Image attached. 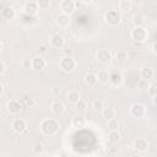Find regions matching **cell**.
Returning <instances> with one entry per match:
<instances>
[{
  "instance_id": "obj_1",
  "label": "cell",
  "mask_w": 157,
  "mask_h": 157,
  "mask_svg": "<svg viewBox=\"0 0 157 157\" xmlns=\"http://www.w3.org/2000/svg\"><path fill=\"white\" fill-rule=\"evenodd\" d=\"M59 123L56 119H53V118H47V119H43L39 124V129L40 131L47 135V136H53L55 135L58 131H59Z\"/></svg>"
},
{
  "instance_id": "obj_2",
  "label": "cell",
  "mask_w": 157,
  "mask_h": 157,
  "mask_svg": "<svg viewBox=\"0 0 157 157\" xmlns=\"http://www.w3.org/2000/svg\"><path fill=\"white\" fill-rule=\"evenodd\" d=\"M130 37L134 42H137V43H144L147 40L148 38V31L147 28H145L144 26H140V27H134L131 29V33H130Z\"/></svg>"
},
{
  "instance_id": "obj_3",
  "label": "cell",
  "mask_w": 157,
  "mask_h": 157,
  "mask_svg": "<svg viewBox=\"0 0 157 157\" xmlns=\"http://www.w3.org/2000/svg\"><path fill=\"white\" fill-rule=\"evenodd\" d=\"M104 21L107 22V25L115 27L121 22V15L118 10H108L104 13Z\"/></svg>"
},
{
  "instance_id": "obj_4",
  "label": "cell",
  "mask_w": 157,
  "mask_h": 157,
  "mask_svg": "<svg viewBox=\"0 0 157 157\" xmlns=\"http://www.w3.org/2000/svg\"><path fill=\"white\" fill-rule=\"evenodd\" d=\"M59 66L64 72H72L76 69V60L72 56H63L59 60Z\"/></svg>"
},
{
  "instance_id": "obj_5",
  "label": "cell",
  "mask_w": 157,
  "mask_h": 157,
  "mask_svg": "<svg viewBox=\"0 0 157 157\" xmlns=\"http://www.w3.org/2000/svg\"><path fill=\"white\" fill-rule=\"evenodd\" d=\"M124 81V77H123V74L120 70H117V69H113L109 71V83L114 87H119L121 86Z\"/></svg>"
},
{
  "instance_id": "obj_6",
  "label": "cell",
  "mask_w": 157,
  "mask_h": 157,
  "mask_svg": "<svg viewBox=\"0 0 157 157\" xmlns=\"http://www.w3.org/2000/svg\"><path fill=\"white\" fill-rule=\"evenodd\" d=\"M130 114L134 117V118H144L145 114H146V108L144 104L141 103H134L130 105Z\"/></svg>"
},
{
  "instance_id": "obj_7",
  "label": "cell",
  "mask_w": 157,
  "mask_h": 157,
  "mask_svg": "<svg viewBox=\"0 0 157 157\" xmlns=\"http://www.w3.org/2000/svg\"><path fill=\"white\" fill-rule=\"evenodd\" d=\"M59 7L61 10V13H66V15H71L75 11L76 7V2L74 0H63L59 4Z\"/></svg>"
},
{
  "instance_id": "obj_8",
  "label": "cell",
  "mask_w": 157,
  "mask_h": 157,
  "mask_svg": "<svg viewBox=\"0 0 157 157\" xmlns=\"http://www.w3.org/2000/svg\"><path fill=\"white\" fill-rule=\"evenodd\" d=\"M11 128H12V130H13L15 132L22 134V132H25L26 129H27V123H26V120L22 119V118H16V119L12 120Z\"/></svg>"
},
{
  "instance_id": "obj_9",
  "label": "cell",
  "mask_w": 157,
  "mask_h": 157,
  "mask_svg": "<svg viewBox=\"0 0 157 157\" xmlns=\"http://www.w3.org/2000/svg\"><path fill=\"white\" fill-rule=\"evenodd\" d=\"M23 10H25V13L26 15L36 16L38 13V11H39L38 2L37 1H26L23 4Z\"/></svg>"
},
{
  "instance_id": "obj_10",
  "label": "cell",
  "mask_w": 157,
  "mask_h": 157,
  "mask_svg": "<svg viewBox=\"0 0 157 157\" xmlns=\"http://www.w3.org/2000/svg\"><path fill=\"white\" fill-rule=\"evenodd\" d=\"M148 146H150V144H148L147 139H145V137H137V139H135L134 145H132L134 150H136L137 152H146L148 150Z\"/></svg>"
},
{
  "instance_id": "obj_11",
  "label": "cell",
  "mask_w": 157,
  "mask_h": 157,
  "mask_svg": "<svg viewBox=\"0 0 157 157\" xmlns=\"http://www.w3.org/2000/svg\"><path fill=\"white\" fill-rule=\"evenodd\" d=\"M49 43H50V45H52L53 48H55V49H61V48L64 47V44H65V39H64V37H63L61 34L55 33V34H53V36L49 38Z\"/></svg>"
},
{
  "instance_id": "obj_12",
  "label": "cell",
  "mask_w": 157,
  "mask_h": 157,
  "mask_svg": "<svg viewBox=\"0 0 157 157\" xmlns=\"http://www.w3.org/2000/svg\"><path fill=\"white\" fill-rule=\"evenodd\" d=\"M96 58L99 63L102 64H108L110 63L112 60V53L108 50V49H99L97 53H96Z\"/></svg>"
},
{
  "instance_id": "obj_13",
  "label": "cell",
  "mask_w": 157,
  "mask_h": 157,
  "mask_svg": "<svg viewBox=\"0 0 157 157\" xmlns=\"http://www.w3.org/2000/svg\"><path fill=\"white\" fill-rule=\"evenodd\" d=\"M6 109H7V112L10 113V114H18L20 112H21V109H22V105H21V103L18 102V101H16V99H11V101H9L7 102V104H6Z\"/></svg>"
},
{
  "instance_id": "obj_14",
  "label": "cell",
  "mask_w": 157,
  "mask_h": 157,
  "mask_svg": "<svg viewBox=\"0 0 157 157\" xmlns=\"http://www.w3.org/2000/svg\"><path fill=\"white\" fill-rule=\"evenodd\" d=\"M15 16H16V11H15V9L12 6H4L1 9V17L4 20L11 21V20L15 18Z\"/></svg>"
},
{
  "instance_id": "obj_15",
  "label": "cell",
  "mask_w": 157,
  "mask_h": 157,
  "mask_svg": "<svg viewBox=\"0 0 157 157\" xmlns=\"http://www.w3.org/2000/svg\"><path fill=\"white\" fill-rule=\"evenodd\" d=\"M50 109H52V113H53L54 115L60 117V115H63L64 112H65V105H64V103L60 102V101H54V102L52 103V105H50Z\"/></svg>"
},
{
  "instance_id": "obj_16",
  "label": "cell",
  "mask_w": 157,
  "mask_h": 157,
  "mask_svg": "<svg viewBox=\"0 0 157 157\" xmlns=\"http://www.w3.org/2000/svg\"><path fill=\"white\" fill-rule=\"evenodd\" d=\"M47 66V61L42 55H37L32 59V67L34 70H43Z\"/></svg>"
},
{
  "instance_id": "obj_17",
  "label": "cell",
  "mask_w": 157,
  "mask_h": 157,
  "mask_svg": "<svg viewBox=\"0 0 157 157\" xmlns=\"http://www.w3.org/2000/svg\"><path fill=\"white\" fill-rule=\"evenodd\" d=\"M71 23V18H70V15H66V13H60L58 17H56V25L61 28H66L69 27Z\"/></svg>"
},
{
  "instance_id": "obj_18",
  "label": "cell",
  "mask_w": 157,
  "mask_h": 157,
  "mask_svg": "<svg viewBox=\"0 0 157 157\" xmlns=\"http://www.w3.org/2000/svg\"><path fill=\"white\" fill-rule=\"evenodd\" d=\"M83 81H85V83L87 85V86H94L97 82H98V77H97V74H94V72H87L85 76H83Z\"/></svg>"
},
{
  "instance_id": "obj_19",
  "label": "cell",
  "mask_w": 157,
  "mask_h": 157,
  "mask_svg": "<svg viewBox=\"0 0 157 157\" xmlns=\"http://www.w3.org/2000/svg\"><path fill=\"white\" fill-rule=\"evenodd\" d=\"M153 75H155L153 70L151 67H148V66H145V67H142L140 70V78H144V80L150 81L153 77Z\"/></svg>"
},
{
  "instance_id": "obj_20",
  "label": "cell",
  "mask_w": 157,
  "mask_h": 157,
  "mask_svg": "<svg viewBox=\"0 0 157 157\" xmlns=\"http://www.w3.org/2000/svg\"><path fill=\"white\" fill-rule=\"evenodd\" d=\"M101 113H102V117H103L107 121L110 120V119H113V118H115V114H117L115 109H114V108H110V107H104V109H103Z\"/></svg>"
},
{
  "instance_id": "obj_21",
  "label": "cell",
  "mask_w": 157,
  "mask_h": 157,
  "mask_svg": "<svg viewBox=\"0 0 157 157\" xmlns=\"http://www.w3.org/2000/svg\"><path fill=\"white\" fill-rule=\"evenodd\" d=\"M114 58H115V61H117V63L124 64V63L128 60V53H126V50H124V49H119V50H117Z\"/></svg>"
},
{
  "instance_id": "obj_22",
  "label": "cell",
  "mask_w": 157,
  "mask_h": 157,
  "mask_svg": "<svg viewBox=\"0 0 157 157\" xmlns=\"http://www.w3.org/2000/svg\"><path fill=\"white\" fill-rule=\"evenodd\" d=\"M71 125H72L74 128H83V126L86 125V119H85V117H82V115H76V117H74L72 120H71Z\"/></svg>"
},
{
  "instance_id": "obj_23",
  "label": "cell",
  "mask_w": 157,
  "mask_h": 157,
  "mask_svg": "<svg viewBox=\"0 0 157 157\" xmlns=\"http://www.w3.org/2000/svg\"><path fill=\"white\" fill-rule=\"evenodd\" d=\"M80 99H81V96H80V92H78V91L72 90V91H70V92L67 93V101H69V103L76 104Z\"/></svg>"
},
{
  "instance_id": "obj_24",
  "label": "cell",
  "mask_w": 157,
  "mask_h": 157,
  "mask_svg": "<svg viewBox=\"0 0 157 157\" xmlns=\"http://www.w3.org/2000/svg\"><path fill=\"white\" fill-rule=\"evenodd\" d=\"M131 22H132L134 27H140V26H142V23L145 22V16H144L142 13H136V15L132 16Z\"/></svg>"
},
{
  "instance_id": "obj_25",
  "label": "cell",
  "mask_w": 157,
  "mask_h": 157,
  "mask_svg": "<svg viewBox=\"0 0 157 157\" xmlns=\"http://www.w3.org/2000/svg\"><path fill=\"white\" fill-rule=\"evenodd\" d=\"M97 77H98V81L102 82V83H109V71L107 70H101L98 71L97 74Z\"/></svg>"
},
{
  "instance_id": "obj_26",
  "label": "cell",
  "mask_w": 157,
  "mask_h": 157,
  "mask_svg": "<svg viewBox=\"0 0 157 157\" xmlns=\"http://www.w3.org/2000/svg\"><path fill=\"white\" fill-rule=\"evenodd\" d=\"M120 140V134L118 131H109L108 134V141L110 144H117Z\"/></svg>"
},
{
  "instance_id": "obj_27",
  "label": "cell",
  "mask_w": 157,
  "mask_h": 157,
  "mask_svg": "<svg viewBox=\"0 0 157 157\" xmlns=\"http://www.w3.org/2000/svg\"><path fill=\"white\" fill-rule=\"evenodd\" d=\"M119 125H120V123L117 118H113V119L108 120V128L110 129V131H118Z\"/></svg>"
},
{
  "instance_id": "obj_28",
  "label": "cell",
  "mask_w": 157,
  "mask_h": 157,
  "mask_svg": "<svg viewBox=\"0 0 157 157\" xmlns=\"http://www.w3.org/2000/svg\"><path fill=\"white\" fill-rule=\"evenodd\" d=\"M131 6H132V4L129 0L119 1V10H121V11H129V10H131Z\"/></svg>"
},
{
  "instance_id": "obj_29",
  "label": "cell",
  "mask_w": 157,
  "mask_h": 157,
  "mask_svg": "<svg viewBox=\"0 0 157 157\" xmlns=\"http://www.w3.org/2000/svg\"><path fill=\"white\" fill-rule=\"evenodd\" d=\"M136 86H137V88L139 90H147L148 91V88L151 87V85H150V81H147V80H144V78H140L139 81H137V83H136Z\"/></svg>"
},
{
  "instance_id": "obj_30",
  "label": "cell",
  "mask_w": 157,
  "mask_h": 157,
  "mask_svg": "<svg viewBox=\"0 0 157 157\" xmlns=\"http://www.w3.org/2000/svg\"><path fill=\"white\" fill-rule=\"evenodd\" d=\"M92 108H93L96 112H102V110L104 109V103H103V101H101V99H94V101L92 102Z\"/></svg>"
},
{
  "instance_id": "obj_31",
  "label": "cell",
  "mask_w": 157,
  "mask_h": 157,
  "mask_svg": "<svg viewBox=\"0 0 157 157\" xmlns=\"http://www.w3.org/2000/svg\"><path fill=\"white\" fill-rule=\"evenodd\" d=\"M32 151L34 152V153H42L43 151H44V145L42 144V142H36L34 145H33V147H32Z\"/></svg>"
},
{
  "instance_id": "obj_32",
  "label": "cell",
  "mask_w": 157,
  "mask_h": 157,
  "mask_svg": "<svg viewBox=\"0 0 157 157\" xmlns=\"http://www.w3.org/2000/svg\"><path fill=\"white\" fill-rule=\"evenodd\" d=\"M75 108H76L78 112H85L86 108H87V103H86L83 99H80V101L75 104Z\"/></svg>"
},
{
  "instance_id": "obj_33",
  "label": "cell",
  "mask_w": 157,
  "mask_h": 157,
  "mask_svg": "<svg viewBox=\"0 0 157 157\" xmlns=\"http://www.w3.org/2000/svg\"><path fill=\"white\" fill-rule=\"evenodd\" d=\"M21 65H22V69H25V70L33 69L32 67V59H23L22 63H21Z\"/></svg>"
},
{
  "instance_id": "obj_34",
  "label": "cell",
  "mask_w": 157,
  "mask_h": 157,
  "mask_svg": "<svg viewBox=\"0 0 157 157\" xmlns=\"http://www.w3.org/2000/svg\"><path fill=\"white\" fill-rule=\"evenodd\" d=\"M38 6L39 9H48L50 6V1L49 0H38Z\"/></svg>"
},
{
  "instance_id": "obj_35",
  "label": "cell",
  "mask_w": 157,
  "mask_h": 157,
  "mask_svg": "<svg viewBox=\"0 0 157 157\" xmlns=\"http://www.w3.org/2000/svg\"><path fill=\"white\" fill-rule=\"evenodd\" d=\"M7 70V65L4 60H0V75H4Z\"/></svg>"
},
{
  "instance_id": "obj_36",
  "label": "cell",
  "mask_w": 157,
  "mask_h": 157,
  "mask_svg": "<svg viewBox=\"0 0 157 157\" xmlns=\"http://www.w3.org/2000/svg\"><path fill=\"white\" fill-rule=\"evenodd\" d=\"M148 94L153 98L155 96H157V86H152L151 85V87L148 88Z\"/></svg>"
},
{
  "instance_id": "obj_37",
  "label": "cell",
  "mask_w": 157,
  "mask_h": 157,
  "mask_svg": "<svg viewBox=\"0 0 157 157\" xmlns=\"http://www.w3.org/2000/svg\"><path fill=\"white\" fill-rule=\"evenodd\" d=\"M5 93V85L2 81H0V97H2Z\"/></svg>"
},
{
  "instance_id": "obj_38",
  "label": "cell",
  "mask_w": 157,
  "mask_h": 157,
  "mask_svg": "<svg viewBox=\"0 0 157 157\" xmlns=\"http://www.w3.org/2000/svg\"><path fill=\"white\" fill-rule=\"evenodd\" d=\"M152 52H153V54L157 55V42H155V43L152 44Z\"/></svg>"
},
{
  "instance_id": "obj_39",
  "label": "cell",
  "mask_w": 157,
  "mask_h": 157,
  "mask_svg": "<svg viewBox=\"0 0 157 157\" xmlns=\"http://www.w3.org/2000/svg\"><path fill=\"white\" fill-rule=\"evenodd\" d=\"M152 102H153L155 105H157V96H155V97L152 98Z\"/></svg>"
},
{
  "instance_id": "obj_40",
  "label": "cell",
  "mask_w": 157,
  "mask_h": 157,
  "mask_svg": "<svg viewBox=\"0 0 157 157\" xmlns=\"http://www.w3.org/2000/svg\"><path fill=\"white\" fill-rule=\"evenodd\" d=\"M0 50H4V40L0 42Z\"/></svg>"
},
{
  "instance_id": "obj_41",
  "label": "cell",
  "mask_w": 157,
  "mask_h": 157,
  "mask_svg": "<svg viewBox=\"0 0 157 157\" xmlns=\"http://www.w3.org/2000/svg\"><path fill=\"white\" fill-rule=\"evenodd\" d=\"M130 157H141L140 155H132V156H130Z\"/></svg>"
}]
</instances>
